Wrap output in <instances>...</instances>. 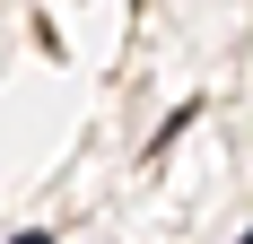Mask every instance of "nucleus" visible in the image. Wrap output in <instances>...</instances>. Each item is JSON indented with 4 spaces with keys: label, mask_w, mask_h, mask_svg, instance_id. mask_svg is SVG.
<instances>
[{
    "label": "nucleus",
    "mask_w": 253,
    "mask_h": 244,
    "mask_svg": "<svg viewBox=\"0 0 253 244\" xmlns=\"http://www.w3.org/2000/svg\"><path fill=\"white\" fill-rule=\"evenodd\" d=\"M18 244H52V236H18Z\"/></svg>",
    "instance_id": "f257e3e1"
}]
</instances>
